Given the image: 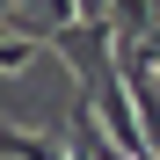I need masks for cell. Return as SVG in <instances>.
Segmentation results:
<instances>
[{
	"instance_id": "cell-2",
	"label": "cell",
	"mask_w": 160,
	"mask_h": 160,
	"mask_svg": "<svg viewBox=\"0 0 160 160\" xmlns=\"http://www.w3.org/2000/svg\"><path fill=\"white\" fill-rule=\"evenodd\" d=\"M8 8H15V0H0V15H8Z\"/></svg>"
},
{
	"instance_id": "cell-1",
	"label": "cell",
	"mask_w": 160,
	"mask_h": 160,
	"mask_svg": "<svg viewBox=\"0 0 160 160\" xmlns=\"http://www.w3.org/2000/svg\"><path fill=\"white\" fill-rule=\"evenodd\" d=\"M29 58H37V44H29V37H0V73H22Z\"/></svg>"
}]
</instances>
